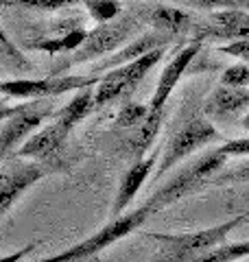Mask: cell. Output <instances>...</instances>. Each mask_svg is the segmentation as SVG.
I'll return each instance as SVG.
<instances>
[{
  "mask_svg": "<svg viewBox=\"0 0 249 262\" xmlns=\"http://www.w3.org/2000/svg\"><path fill=\"white\" fill-rule=\"evenodd\" d=\"M149 11H151V5H131L116 20L98 24L92 31H88L86 42L64 61L57 63L53 68V75H66V70L74 68V66L88 63L92 59H105L116 51H120L131 39L142 35V29L149 24Z\"/></svg>",
  "mask_w": 249,
  "mask_h": 262,
  "instance_id": "6da1fadb",
  "label": "cell"
},
{
  "mask_svg": "<svg viewBox=\"0 0 249 262\" xmlns=\"http://www.w3.org/2000/svg\"><path fill=\"white\" fill-rule=\"evenodd\" d=\"M160 210H162L160 203H157L153 196H149L142 206H138L136 210H131V212H125L122 216L110 219L101 229H98V232H94L92 236H88L86 241L72 245L70 249L53 253V256H48V258L31 260V262H83L88 258H94L96 253H101L107 247H112L114 243H118L122 238H127L129 234H134L140 225L147 223V221L151 219L153 214H157Z\"/></svg>",
  "mask_w": 249,
  "mask_h": 262,
  "instance_id": "7a4b0ae2",
  "label": "cell"
},
{
  "mask_svg": "<svg viewBox=\"0 0 249 262\" xmlns=\"http://www.w3.org/2000/svg\"><path fill=\"white\" fill-rule=\"evenodd\" d=\"M249 219V210L238 216H232L230 221H223L219 225L197 229V232H181V234H160V232H147L144 236L160 243L157 258L164 262H195L197 258L210 253L212 249L225 245L227 236L234 229Z\"/></svg>",
  "mask_w": 249,
  "mask_h": 262,
  "instance_id": "3957f363",
  "label": "cell"
},
{
  "mask_svg": "<svg viewBox=\"0 0 249 262\" xmlns=\"http://www.w3.org/2000/svg\"><path fill=\"white\" fill-rule=\"evenodd\" d=\"M221 140V131L212 125L205 116H190L169 136V140L160 151V162L155 168V179H162L169 170L179 164L190 153H195L203 146H210Z\"/></svg>",
  "mask_w": 249,
  "mask_h": 262,
  "instance_id": "277c9868",
  "label": "cell"
},
{
  "mask_svg": "<svg viewBox=\"0 0 249 262\" xmlns=\"http://www.w3.org/2000/svg\"><path fill=\"white\" fill-rule=\"evenodd\" d=\"M164 53H166V48H157V51L140 57L136 61L105 72L101 81L94 85V110H101L114 101H120V98H127L134 94L138 85L142 83V79L147 77V72L157 61H162Z\"/></svg>",
  "mask_w": 249,
  "mask_h": 262,
  "instance_id": "5b68a950",
  "label": "cell"
},
{
  "mask_svg": "<svg viewBox=\"0 0 249 262\" xmlns=\"http://www.w3.org/2000/svg\"><path fill=\"white\" fill-rule=\"evenodd\" d=\"M101 77H81V75H48L42 79H9L0 81V94L18 101H46L68 92H79L83 88L96 85Z\"/></svg>",
  "mask_w": 249,
  "mask_h": 262,
  "instance_id": "8992f818",
  "label": "cell"
},
{
  "mask_svg": "<svg viewBox=\"0 0 249 262\" xmlns=\"http://www.w3.org/2000/svg\"><path fill=\"white\" fill-rule=\"evenodd\" d=\"M53 98L46 101H27L18 114L0 125V164L20 149V146L35 134L37 129L46 125L48 118H55Z\"/></svg>",
  "mask_w": 249,
  "mask_h": 262,
  "instance_id": "52a82bcc",
  "label": "cell"
},
{
  "mask_svg": "<svg viewBox=\"0 0 249 262\" xmlns=\"http://www.w3.org/2000/svg\"><path fill=\"white\" fill-rule=\"evenodd\" d=\"M46 173L48 170L42 162L15 158V155L0 164V216H5L15 206V201Z\"/></svg>",
  "mask_w": 249,
  "mask_h": 262,
  "instance_id": "ba28073f",
  "label": "cell"
},
{
  "mask_svg": "<svg viewBox=\"0 0 249 262\" xmlns=\"http://www.w3.org/2000/svg\"><path fill=\"white\" fill-rule=\"evenodd\" d=\"M190 39L199 42H249V11L221 9L195 20Z\"/></svg>",
  "mask_w": 249,
  "mask_h": 262,
  "instance_id": "9c48e42d",
  "label": "cell"
},
{
  "mask_svg": "<svg viewBox=\"0 0 249 262\" xmlns=\"http://www.w3.org/2000/svg\"><path fill=\"white\" fill-rule=\"evenodd\" d=\"M201 46H203V42H199V39H188V42L171 57V61H166L162 75L157 79V85H155V92L151 96L149 107L151 110H164L166 107V103H169L171 94L175 92V88L181 81V77H184V72L188 70V66L197 59L199 53H201Z\"/></svg>",
  "mask_w": 249,
  "mask_h": 262,
  "instance_id": "30bf717a",
  "label": "cell"
},
{
  "mask_svg": "<svg viewBox=\"0 0 249 262\" xmlns=\"http://www.w3.org/2000/svg\"><path fill=\"white\" fill-rule=\"evenodd\" d=\"M175 39L164 35V33H157V31H147L142 35H138L136 39H131L127 46H122L120 51H116L114 55L105 57L101 63L92 66V75L94 77H103L105 72H110L114 68H120L125 63H131L140 59V57H144L149 53L157 51V48H169V44H173Z\"/></svg>",
  "mask_w": 249,
  "mask_h": 262,
  "instance_id": "8fae6325",
  "label": "cell"
},
{
  "mask_svg": "<svg viewBox=\"0 0 249 262\" xmlns=\"http://www.w3.org/2000/svg\"><path fill=\"white\" fill-rule=\"evenodd\" d=\"M160 162V151L157 153H151L147 158L134 162L131 166L125 170V175L120 177V184H118V190H116V196H114V206H112V219L114 216H122L127 208L134 203V199L138 196L140 188L147 184V179L151 177L153 168L157 166Z\"/></svg>",
  "mask_w": 249,
  "mask_h": 262,
  "instance_id": "7c38bea8",
  "label": "cell"
},
{
  "mask_svg": "<svg viewBox=\"0 0 249 262\" xmlns=\"http://www.w3.org/2000/svg\"><path fill=\"white\" fill-rule=\"evenodd\" d=\"M66 140H68V136H66L64 131L59 129V125H57L55 120H51L48 125L37 129L35 134H33L13 155H15V158L35 160V162L44 164L46 160L55 158V155L64 149Z\"/></svg>",
  "mask_w": 249,
  "mask_h": 262,
  "instance_id": "4fadbf2b",
  "label": "cell"
},
{
  "mask_svg": "<svg viewBox=\"0 0 249 262\" xmlns=\"http://www.w3.org/2000/svg\"><path fill=\"white\" fill-rule=\"evenodd\" d=\"M249 112V90L247 88H230L219 85L212 90L203 103L205 118H230Z\"/></svg>",
  "mask_w": 249,
  "mask_h": 262,
  "instance_id": "5bb4252c",
  "label": "cell"
},
{
  "mask_svg": "<svg viewBox=\"0 0 249 262\" xmlns=\"http://www.w3.org/2000/svg\"><path fill=\"white\" fill-rule=\"evenodd\" d=\"M149 27H153L151 31L164 33V35H169L173 39H179L193 33L195 18L188 11L179 9V7H173V5H151Z\"/></svg>",
  "mask_w": 249,
  "mask_h": 262,
  "instance_id": "9a60e30c",
  "label": "cell"
},
{
  "mask_svg": "<svg viewBox=\"0 0 249 262\" xmlns=\"http://www.w3.org/2000/svg\"><path fill=\"white\" fill-rule=\"evenodd\" d=\"M164 120H166L164 110H151L149 107V116L140 122L134 131H129L127 140H125V149H127L129 155H134L136 162L147 158L144 153L151 149V144L155 142V138H157V134H160Z\"/></svg>",
  "mask_w": 249,
  "mask_h": 262,
  "instance_id": "2e32d148",
  "label": "cell"
},
{
  "mask_svg": "<svg viewBox=\"0 0 249 262\" xmlns=\"http://www.w3.org/2000/svg\"><path fill=\"white\" fill-rule=\"evenodd\" d=\"M92 112H94V85H90V88H83L79 92H74L70 101L66 103L61 110H57L53 120L59 125V129L66 136H70L72 129L77 127L83 118H88Z\"/></svg>",
  "mask_w": 249,
  "mask_h": 262,
  "instance_id": "e0dca14e",
  "label": "cell"
},
{
  "mask_svg": "<svg viewBox=\"0 0 249 262\" xmlns=\"http://www.w3.org/2000/svg\"><path fill=\"white\" fill-rule=\"evenodd\" d=\"M86 37H88L86 29L74 27V29H68L66 33H57V35H51V37L31 39V42L27 44V48H31V51H39V53H51V55L74 53L83 42H86Z\"/></svg>",
  "mask_w": 249,
  "mask_h": 262,
  "instance_id": "ac0fdd59",
  "label": "cell"
},
{
  "mask_svg": "<svg viewBox=\"0 0 249 262\" xmlns=\"http://www.w3.org/2000/svg\"><path fill=\"white\" fill-rule=\"evenodd\" d=\"M147 116H149V105L134 103V101H125L122 107L118 110V114H116L114 127L129 134V131H134Z\"/></svg>",
  "mask_w": 249,
  "mask_h": 262,
  "instance_id": "d6986e66",
  "label": "cell"
},
{
  "mask_svg": "<svg viewBox=\"0 0 249 262\" xmlns=\"http://www.w3.org/2000/svg\"><path fill=\"white\" fill-rule=\"evenodd\" d=\"M83 9L96 24H107L125 11L120 0H83Z\"/></svg>",
  "mask_w": 249,
  "mask_h": 262,
  "instance_id": "ffe728a7",
  "label": "cell"
},
{
  "mask_svg": "<svg viewBox=\"0 0 249 262\" xmlns=\"http://www.w3.org/2000/svg\"><path fill=\"white\" fill-rule=\"evenodd\" d=\"M243 258H249V238L238 243H225L205 256L197 258L195 262H238Z\"/></svg>",
  "mask_w": 249,
  "mask_h": 262,
  "instance_id": "44dd1931",
  "label": "cell"
},
{
  "mask_svg": "<svg viewBox=\"0 0 249 262\" xmlns=\"http://www.w3.org/2000/svg\"><path fill=\"white\" fill-rule=\"evenodd\" d=\"M83 3V0H0L3 7H15V9H33V11H61Z\"/></svg>",
  "mask_w": 249,
  "mask_h": 262,
  "instance_id": "7402d4cb",
  "label": "cell"
},
{
  "mask_svg": "<svg viewBox=\"0 0 249 262\" xmlns=\"http://www.w3.org/2000/svg\"><path fill=\"white\" fill-rule=\"evenodd\" d=\"M227 184H249V158L234 168H223L221 173L214 175L208 186H227Z\"/></svg>",
  "mask_w": 249,
  "mask_h": 262,
  "instance_id": "603a6c76",
  "label": "cell"
},
{
  "mask_svg": "<svg viewBox=\"0 0 249 262\" xmlns=\"http://www.w3.org/2000/svg\"><path fill=\"white\" fill-rule=\"evenodd\" d=\"M184 7L193 9H208V11H221V9H243L249 11V0H175Z\"/></svg>",
  "mask_w": 249,
  "mask_h": 262,
  "instance_id": "cb8c5ba5",
  "label": "cell"
},
{
  "mask_svg": "<svg viewBox=\"0 0 249 262\" xmlns=\"http://www.w3.org/2000/svg\"><path fill=\"white\" fill-rule=\"evenodd\" d=\"M221 85L230 88H247L249 90V63H232L223 70L221 75Z\"/></svg>",
  "mask_w": 249,
  "mask_h": 262,
  "instance_id": "d4e9b609",
  "label": "cell"
},
{
  "mask_svg": "<svg viewBox=\"0 0 249 262\" xmlns=\"http://www.w3.org/2000/svg\"><path fill=\"white\" fill-rule=\"evenodd\" d=\"M0 48H3V53H5L7 57H11V59L15 61V66H18V68H22V70L31 68V63L27 61V57H24L20 48L11 42V37L7 35V31L3 29V24H0Z\"/></svg>",
  "mask_w": 249,
  "mask_h": 262,
  "instance_id": "484cf974",
  "label": "cell"
},
{
  "mask_svg": "<svg viewBox=\"0 0 249 262\" xmlns=\"http://www.w3.org/2000/svg\"><path fill=\"white\" fill-rule=\"evenodd\" d=\"M225 158H249V138H236L219 146Z\"/></svg>",
  "mask_w": 249,
  "mask_h": 262,
  "instance_id": "4316f807",
  "label": "cell"
},
{
  "mask_svg": "<svg viewBox=\"0 0 249 262\" xmlns=\"http://www.w3.org/2000/svg\"><path fill=\"white\" fill-rule=\"evenodd\" d=\"M37 247V243H29V245H24L22 249L18 251H13V253H5V256H0V262H22L24 258L29 256V253Z\"/></svg>",
  "mask_w": 249,
  "mask_h": 262,
  "instance_id": "83f0119b",
  "label": "cell"
},
{
  "mask_svg": "<svg viewBox=\"0 0 249 262\" xmlns=\"http://www.w3.org/2000/svg\"><path fill=\"white\" fill-rule=\"evenodd\" d=\"M22 105L24 103H20V105H9L5 101V98H0V125H3L5 120H9L13 114H18L20 110H22Z\"/></svg>",
  "mask_w": 249,
  "mask_h": 262,
  "instance_id": "f1b7e54d",
  "label": "cell"
},
{
  "mask_svg": "<svg viewBox=\"0 0 249 262\" xmlns=\"http://www.w3.org/2000/svg\"><path fill=\"white\" fill-rule=\"evenodd\" d=\"M240 125H243V129H247V131H249V112L243 116V120H240Z\"/></svg>",
  "mask_w": 249,
  "mask_h": 262,
  "instance_id": "f546056e",
  "label": "cell"
},
{
  "mask_svg": "<svg viewBox=\"0 0 249 262\" xmlns=\"http://www.w3.org/2000/svg\"><path fill=\"white\" fill-rule=\"evenodd\" d=\"M149 262H164V260H162V258H157V256H155V258H151V260H149Z\"/></svg>",
  "mask_w": 249,
  "mask_h": 262,
  "instance_id": "4dcf8cb0",
  "label": "cell"
},
{
  "mask_svg": "<svg viewBox=\"0 0 249 262\" xmlns=\"http://www.w3.org/2000/svg\"><path fill=\"white\" fill-rule=\"evenodd\" d=\"M0 51H3V48H0Z\"/></svg>",
  "mask_w": 249,
  "mask_h": 262,
  "instance_id": "1f68e13d",
  "label": "cell"
}]
</instances>
